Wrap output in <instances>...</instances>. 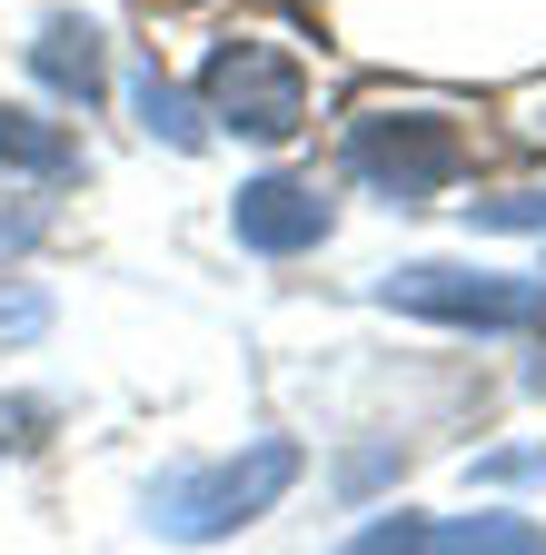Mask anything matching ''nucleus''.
Listing matches in <instances>:
<instances>
[{
    "instance_id": "1",
    "label": "nucleus",
    "mask_w": 546,
    "mask_h": 555,
    "mask_svg": "<svg viewBox=\"0 0 546 555\" xmlns=\"http://www.w3.org/2000/svg\"><path fill=\"white\" fill-rule=\"evenodd\" d=\"M289 486H299V447H289V437H258L249 456H219V466L169 476L160 496H150V526H160V535H179V545H219L229 526L268 516Z\"/></svg>"
},
{
    "instance_id": "2",
    "label": "nucleus",
    "mask_w": 546,
    "mask_h": 555,
    "mask_svg": "<svg viewBox=\"0 0 546 555\" xmlns=\"http://www.w3.org/2000/svg\"><path fill=\"white\" fill-rule=\"evenodd\" d=\"M348 169H358L378 198L418 208V198H437V189L467 169V129H457V119H428V109H358V119H348Z\"/></svg>"
},
{
    "instance_id": "3",
    "label": "nucleus",
    "mask_w": 546,
    "mask_h": 555,
    "mask_svg": "<svg viewBox=\"0 0 546 555\" xmlns=\"http://www.w3.org/2000/svg\"><path fill=\"white\" fill-rule=\"evenodd\" d=\"M388 308H418L447 327H546V278H497V268H447V258H407L378 278Z\"/></svg>"
},
{
    "instance_id": "4",
    "label": "nucleus",
    "mask_w": 546,
    "mask_h": 555,
    "mask_svg": "<svg viewBox=\"0 0 546 555\" xmlns=\"http://www.w3.org/2000/svg\"><path fill=\"white\" fill-rule=\"evenodd\" d=\"M209 119H229L239 139H289L308 119V80L279 40H229L209 60Z\"/></svg>"
},
{
    "instance_id": "5",
    "label": "nucleus",
    "mask_w": 546,
    "mask_h": 555,
    "mask_svg": "<svg viewBox=\"0 0 546 555\" xmlns=\"http://www.w3.org/2000/svg\"><path fill=\"white\" fill-rule=\"evenodd\" d=\"M229 229H239V248H258V258H299V248L328 238V198H318L308 179H249V189L229 198Z\"/></svg>"
},
{
    "instance_id": "6",
    "label": "nucleus",
    "mask_w": 546,
    "mask_h": 555,
    "mask_svg": "<svg viewBox=\"0 0 546 555\" xmlns=\"http://www.w3.org/2000/svg\"><path fill=\"white\" fill-rule=\"evenodd\" d=\"M30 69H40V80L60 90V100H100V80H110V60H100V30L90 21H71V11H60V21H40V40H30Z\"/></svg>"
},
{
    "instance_id": "7",
    "label": "nucleus",
    "mask_w": 546,
    "mask_h": 555,
    "mask_svg": "<svg viewBox=\"0 0 546 555\" xmlns=\"http://www.w3.org/2000/svg\"><path fill=\"white\" fill-rule=\"evenodd\" d=\"M418 555H546V526L477 506V516H447L437 535H418Z\"/></svg>"
},
{
    "instance_id": "8",
    "label": "nucleus",
    "mask_w": 546,
    "mask_h": 555,
    "mask_svg": "<svg viewBox=\"0 0 546 555\" xmlns=\"http://www.w3.org/2000/svg\"><path fill=\"white\" fill-rule=\"evenodd\" d=\"M0 159L30 169V179H71V169H80L71 129H50V119H30V109H11V100H0Z\"/></svg>"
},
{
    "instance_id": "9",
    "label": "nucleus",
    "mask_w": 546,
    "mask_h": 555,
    "mask_svg": "<svg viewBox=\"0 0 546 555\" xmlns=\"http://www.w3.org/2000/svg\"><path fill=\"white\" fill-rule=\"evenodd\" d=\"M129 100H140V129H150V139H169V150H199V139H209V129L189 119V100L160 80V60L140 69V80H129Z\"/></svg>"
},
{
    "instance_id": "10",
    "label": "nucleus",
    "mask_w": 546,
    "mask_h": 555,
    "mask_svg": "<svg viewBox=\"0 0 546 555\" xmlns=\"http://www.w3.org/2000/svg\"><path fill=\"white\" fill-rule=\"evenodd\" d=\"M477 229H546V189H507V198H467Z\"/></svg>"
},
{
    "instance_id": "11",
    "label": "nucleus",
    "mask_w": 546,
    "mask_h": 555,
    "mask_svg": "<svg viewBox=\"0 0 546 555\" xmlns=\"http://www.w3.org/2000/svg\"><path fill=\"white\" fill-rule=\"evenodd\" d=\"M338 555H418V526H407V516H388V526H368L358 545H338Z\"/></svg>"
},
{
    "instance_id": "12",
    "label": "nucleus",
    "mask_w": 546,
    "mask_h": 555,
    "mask_svg": "<svg viewBox=\"0 0 546 555\" xmlns=\"http://www.w3.org/2000/svg\"><path fill=\"white\" fill-rule=\"evenodd\" d=\"M21 427H40V416H30V406H11V397H0V447H21Z\"/></svg>"
}]
</instances>
